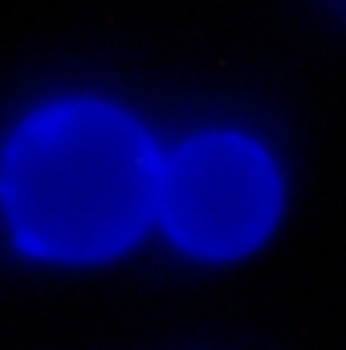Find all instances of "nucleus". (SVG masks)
<instances>
[{"label":"nucleus","instance_id":"1","mask_svg":"<svg viewBox=\"0 0 346 350\" xmlns=\"http://www.w3.org/2000/svg\"><path fill=\"white\" fill-rule=\"evenodd\" d=\"M163 172L143 126L106 102H53L4 151L0 200L16 245L49 261L122 253L151 220Z\"/></svg>","mask_w":346,"mask_h":350},{"label":"nucleus","instance_id":"2","mask_svg":"<svg viewBox=\"0 0 346 350\" xmlns=\"http://www.w3.org/2000/svg\"><path fill=\"white\" fill-rule=\"evenodd\" d=\"M277 172L245 135H200L163 167L159 208L168 232L196 257H241L277 220Z\"/></svg>","mask_w":346,"mask_h":350}]
</instances>
